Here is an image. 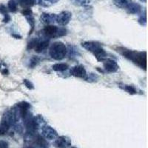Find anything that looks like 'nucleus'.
Wrapping results in <instances>:
<instances>
[{
    "mask_svg": "<svg viewBox=\"0 0 148 148\" xmlns=\"http://www.w3.org/2000/svg\"><path fill=\"white\" fill-rule=\"evenodd\" d=\"M59 1V0H38V4L42 7H50Z\"/></svg>",
    "mask_w": 148,
    "mask_h": 148,
    "instance_id": "obj_18",
    "label": "nucleus"
},
{
    "mask_svg": "<svg viewBox=\"0 0 148 148\" xmlns=\"http://www.w3.org/2000/svg\"><path fill=\"white\" fill-rule=\"evenodd\" d=\"M71 18H72V14L70 11L64 10V11H62L60 14L56 15V22H57L61 26H66L71 22Z\"/></svg>",
    "mask_w": 148,
    "mask_h": 148,
    "instance_id": "obj_7",
    "label": "nucleus"
},
{
    "mask_svg": "<svg viewBox=\"0 0 148 148\" xmlns=\"http://www.w3.org/2000/svg\"><path fill=\"white\" fill-rule=\"evenodd\" d=\"M0 14H2L4 15L8 14V9L7 8L5 7L4 5H0Z\"/></svg>",
    "mask_w": 148,
    "mask_h": 148,
    "instance_id": "obj_27",
    "label": "nucleus"
},
{
    "mask_svg": "<svg viewBox=\"0 0 148 148\" xmlns=\"http://www.w3.org/2000/svg\"><path fill=\"white\" fill-rule=\"evenodd\" d=\"M49 45V40H43L42 42H38L36 45L34 50L36 53H42L45 49L47 48Z\"/></svg>",
    "mask_w": 148,
    "mask_h": 148,
    "instance_id": "obj_13",
    "label": "nucleus"
},
{
    "mask_svg": "<svg viewBox=\"0 0 148 148\" xmlns=\"http://www.w3.org/2000/svg\"><path fill=\"white\" fill-rule=\"evenodd\" d=\"M17 2L15 0H10L8 3V10H10L12 13H15L18 10V7H17Z\"/></svg>",
    "mask_w": 148,
    "mask_h": 148,
    "instance_id": "obj_19",
    "label": "nucleus"
},
{
    "mask_svg": "<svg viewBox=\"0 0 148 148\" xmlns=\"http://www.w3.org/2000/svg\"><path fill=\"white\" fill-rule=\"evenodd\" d=\"M0 148H9L8 143L7 141L0 140Z\"/></svg>",
    "mask_w": 148,
    "mask_h": 148,
    "instance_id": "obj_28",
    "label": "nucleus"
},
{
    "mask_svg": "<svg viewBox=\"0 0 148 148\" xmlns=\"http://www.w3.org/2000/svg\"><path fill=\"white\" fill-rule=\"evenodd\" d=\"M71 144V140L65 136H58L53 141V146L56 148H68Z\"/></svg>",
    "mask_w": 148,
    "mask_h": 148,
    "instance_id": "obj_8",
    "label": "nucleus"
},
{
    "mask_svg": "<svg viewBox=\"0 0 148 148\" xmlns=\"http://www.w3.org/2000/svg\"><path fill=\"white\" fill-rule=\"evenodd\" d=\"M68 64L65 63H57L52 66V68L53 71H57V72H62V71H66L68 68Z\"/></svg>",
    "mask_w": 148,
    "mask_h": 148,
    "instance_id": "obj_16",
    "label": "nucleus"
},
{
    "mask_svg": "<svg viewBox=\"0 0 148 148\" xmlns=\"http://www.w3.org/2000/svg\"><path fill=\"white\" fill-rule=\"evenodd\" d=\"M127 11L128 14H138L141 12L142 8H141V5L138 3H136V2H131L128 5L127 7L125 8Z\"/></svg>",
    "mask_w": 148,
    "mask_h": 148,
    "instance_id": "obj_12",
    "label": "nucleus"
},
{
    "mask_svg": "<svg viewBox=\"0 0 148 148\" xmlns=\"http://www.w3.org/2000/svg\"><path fill=\"white\" fill-rule=\"evenodd\" d=\"M41 22L46 25H51V24L56 22V14H50V13H43L40 17Z\"/></svg>",
    "mask_w": 148,
    "mask_h": 148,
    "instance_id": "obj_11",
    "label": "nucleus"
},
{
    "mask_svg": "<svg viewBox=\"0 0 148 148\" xmlns=\"http://www.w3.org/2000/svg\"><path fill=\"white\" fill-rule=\"evenodd\" d=\"M23 83L26 86V88H28L29 90H32L34 88V84H32V82L29 81V80H27V79H25V80L23 81Z\"/></svg>",
    "mask_w": 148,
    "mask_h": 148,
    "instance_id": "obj_25",
    "label": "nucleus"
},
{
    "mask_svg": "<svg viewBox=\"0 0 148 148\" xmlns=\"http://www.w3.org/2000/svg\"><path fill=\"white\" fill-rule=\"evenodd\" d=\"M71 148H76V147H71Z\"/></svg>",
    "mask_w": 148,
    "mask_h": 148,
    "instance_id": "obj_30",
    "label": "nucleus"
},
{
    "mask_svg": "<svg viewBox=\"0 0 148 148\" xmlns=\"http://www.w3.org/2000/svg\"><path fill=\"white\" fill-rule=\"evenodd\" d=\"M26 18H27V22H28V23L30 24V27H31V29H30V31L29 32V34H32L33 31H34V27H35V19H34V17L33 16V15L27 16L26 17Z\"/></svg>",
    "mask_w": 148,
    "mask_h": 148,
    "instance_id": "obj_21",
    "label": "nucleus"
},
{
    "mask_svg": "<svg viewBox=\"0 0 148 148\" xmlns=\"http://www.w3.org/2000/svg\"><path fill=\"white\" fill-rule=\"evenodd\" d=\"M22 15L25 16V17L33 15V11L30 8H23L22 11Z\"/></svg>",
    "mask_w": 148,
    "mask_h": 148,
    "instance_id": "obj_24",
    "label": "nucleus"
},
{
    "mask_svg": "<svg viewBox=\"0 0 148 148\" xmlns=\"http://www.w3.org/2000/svg\"><path fill=\"white\" fill-rule=\"evenodd\" d=\"M71 4L76 7H88L90 3V0H70Z\"/></svg>",
    "mask_w": 148,
    "mask_h": 148,
    "instance_id": "obj_15",
    "label": "nucleus"
},
{
    "mask_svg": "<svg viewBox=\"0 0 148 148\" xmlns=\"http://www.w3.org/2000/svg\"><path fill=\"white\" fill-rule=\"evenodd\" d=\"M10 20V16L8 15V14L4 15V18H3L4 22H8Z\"/></svg>",
    "mask_w": 148,
    "mask_h": 148,
    "instance_id": "obj_29",
    "label": "nucleus"
},
{
    "mask_svg": "<svg viewBox=\"0 0 148 148\" xmlns=\"http://www.w3.org/2000/svg\"><path fill=\"white\" fill-rule=\"evenodd\" d=\"M122 89L125 90L126 92H127L128 93H130V94L131 95H134V94H136L137 93V90L136 89L133 87V86L132 85H127V84H124L123 85V87H121V86H120Z\"/></svg>",
    "mask_w": 148,
    "mask_h": 148,
    "instance_id": "obj_20",
    "label": "nucleus"
},
{
    "mask_svg": "<svg viewBox=\"0 0 148 148\" xmlns=\"http://www.w3.org/2000/svg\"><path fill=\"white\" fill-rule=\"evenodd\" d=\"M70 73H71V74L73 76L79 78V79H86V78L88 76L86 70L82 65H76L73 67L71 69V71H70Z\"/></svg>",
    "mask_w": 148,
    "mask_h": 148,
    "instance_id": "obj_9",
    "label": "nucleus"
},
{
    "mask_svg": "<svg viewBox=\"0 0 148 148\" xmlns=\"http://www.w3.org/2000/svg\"><path fill=\"white\" fill-rule=\"evenodd\" d=\"M24 148H49L47 140L37 132H25Z\"/></svg>",
    "mask_w": 148,
    "mask_h": 148,
    "instance_id": "obj_2",
    "label": "nucleus"
},
{
    "mask_svg": "<svg viewBox=\"0 0 148 148\" xmlns=\"http://www.w3.org/2000/svg\"><path fill=\"white\" fill-rule=\"evenodd\" d=\"M18 3L23 8H30L36 4L38 3V0H18Z\"/></svg>",
    "mask_w": 148,
    "mask_h": 148,
    "instance_id": "obj_14",
    "label": "nucleus"
},
{
    "mask_svg": "<svg viewBox=\"0 0 148 148\" xmlns=\"http://www.w3.org/2000/svg\"><path fill=\"white\" fill-rule=\"evenodd\" d=\"M39 42V41L37 40V39H33V40L30 41V42L28 43V45H27V49L34 48L36 45L37 44V42Z\"/></svg>",
    "mask_w": 148,
    "mask_h": 148,
    "instance_id": "obj_26",
    "label": "nucleus"
},
{
    "mask_svg": "<svg viewBox=\"0 0 148 148\" xmlns=\"http://www.w3.org/2000/svg\"><path fill=\"white\" fill-rule=\"evenodd\" d=\"M49 53L55 60H62L67 53V47L62 42H56L51 45Z\"/></svg>",
    "mask_w": 148,
    "mask_h": 148,
    "instance_id": "obj_4",
    "label": "nucleus"
},
{
    "mask_svg": "<svg viewBox=\"0 0 148 148\" xmlns=\"http://www.w3.org/2000/svg\"><path fill=\"white\" fill-rule=\"evenodd\" d=\"M41 136H42L45 139L53 141L59 136L58 133L55 129L49 125H45L41 129Z\"/></svg>",
    "mask_w": 148,
    "mask_h": 148,
    "instance_id": "obj_6",
    "label": "nucleus"
},
{
    "mask_svg": "<svg viewBox=\"0 0 148 148\" xmlns=\"http://www.w3.org/2000/svg\"><path fill=\"white\" fill-rule=\"evenodd\" d=\"M138 22L141 24V25H146L147 22V18H146V10H145V14L142 16H140V18H138Z\"/></svg>",
    "mask_w": 148,
    "mask_h": 148,
    "instance_id": "obj_23",
    "label": "nucleus"
},
{
    "mask_svg": "<svg viewBox=\"0 0 148 148\" xmlns=\"http://www.w3.org/2000/svg\"><path fill=\"white\" fill-rule=\"evenodd\" d=\"M132 0H113L115 5L120 8H126Z\"/></svg>",
    "mask_w": 148,
    "mask_h": 148,
    "instance_id": "obj_17",
    "label": "nucleus"
},
{
    "mask_svg": "<svg viewBox=\"0 0 148 148\" xmlns=\"http://www.w3.org/2000/svg\"><path fill=\"white\" fill-rule=\"evenodd\" d=\"M39 62V58H38L37 56H34L33 58H31L30 61V64H29V66L31 68H34V67L38 64V63Z\"/></svg>",
    "mask_w": 148,
    "mask_h": 148,
    "instance_id": "obj_22",
    "label": "nucleus"
},
{
    "mask_svg": "<svg viewBox=\"0 0 148 148\" xmlns=\"http://www.w3.org/2000/svg\"><path fill=\"white\" fill-rule=\"evenodd\" d=\"M103 65L104 71L108 73H116L119 68L117 62L112 59H104L103 61Z\"/></svg>",
    "mask_w": 148,
    "mask_h": 148,
    "instance_id": "obj_10",
    "label": "nucleus"
},
{
    "mask_svg": "<svg viewBox=\"0 0 148 148\" xmlns=\"http://www.w3.org/2000/svg\"><path fill=\"white\" fill-rule=\"evenodd\" d=\"M43 34L47 38L53 39L65 36L67 34V30L64 28H59L57 26L48 25L43 29Z\"/></svg>",
    "mask_w": 148,
    "mask_h": 148,
    "instance_id": "obj_5",
    "label": "nucleus"
},
{
    "mask_svg": "<svg viewBox=\"0 0 148 148\" xmlns=\"http://www.w3.org/2000/svg\"><path fill=\"white\" fill-rule=\"evenodd\" d=\"M117 51L124 57L132 61L133 63L139 66L141 68L146 70L147 68V53L145 51L138 52L136 51H131L125 47H118Z\"/></svg>",
    "mask_w": 148,
    "mask_h": 148,
    "instance_id": "obj_1",
    "label": "nucleus"
},
{
    "mask_svg": "<svg viewBox=\"0 0 148 148\" xmlns=\"http://www.w3.org/2000/svg\"><path fill=\"white\" fill-rule=\"evenodd\" d=\"M82 46L90 51L95 56L96 59L99 62H103L107 59V53L104 51L101 45L97 42H84L82 43Z\"/></svg>",
    "mask_w": 148,
    "mask_h": 148,
    "instance_id": "obj_3",
    "label": "nucleus"
}]
</instances>
